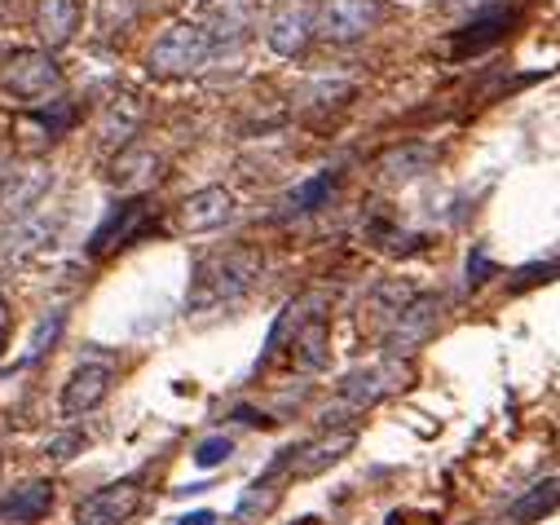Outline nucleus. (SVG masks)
<instances>
[{"label":"nucleus","mask_w":560,"mask_h":525,"mask_svg":"<svg viewBox=\"0 0 560 525\" xmlns=\"http://www.w3.org/2000/svg\"><path fill=\"white\" fill-rule=\"evenodd\" d=\"M260 270H265V256L256 247H230V252L203 256L195 266V275H190L186 310L190 314H212V310H225V305L243 301L256 288Z\"/></svg>","instance_id":"1"},{"label":"nucleus","mask_w":560,"mask_h":525,"mask_svg":"<svg viewBox=\"0 0 560 525\" xmlns=\"http://www.w3.org/2000/svg\"><path fill=\"white\" fill-rule=\"evenodd\" d=\"M212 58V32L203 23H173L147 54V71L155 80H186L203 71Z\"/></svg>","instance_id":"2"},{"label":"nucleus","mask_w":560,"mask_h":525,"mask_svg":"<svg viewBox=\"0 0 560 525\" xmlns=\"http://www.w3.org/2000/svg\"><path fill=\"white\" fill-rule=\"evenodd\" d=\"M0 89L27 106H40L62 93V67L54 62L49 49H14L0 62Z\"/></svg>","instance_id":"3"},{"label":"nucleus","mask_w":560,"mask_h":525,"mask_svg":"<svg viewBox=\"0 0 560 525\" xmlns=\"http://www.w3.org/2000/svg\"><path fill=\"white\" fill-rule=\"evenodd\" d=\"M384 23V0H323L314 14V36L331 45H353Z\"/></svg>","instance_id":"4"},{"label":"nucleus","mask_w":560,"mask_h":525,"mask_svg":"<svg viewBox=\"0 0 560 525\" xmlns=\"http://www.w3.org/2000/svg\"><path fill=\"white\" fill-rule=\"evenodd\" d=\"M314 14H318L314 0H278L265 23V45L278 58H301L314 40Z\"/></svg>","instance_id":"5"},{"label":"nucleus","mask_w":560,"mask_h":525,"mask_svg":"<svg viewBox=\"0 0 560 525\" xmlns=\"http://www.w3.org/2000/svg\"><path fill=\"white\" fill-rule=\"evenodd\" d=\"M142 508V486L137 481H110L102 490H93L89 499H80L75 508V525H128Z\"/></svg>","instance_id":"6"},{"label":"nucleus","mask_w":560,"mask_h":525,"mask_svg":"<svg viewBox=\"0 0 560 525\" xmlns=\"http://www.w3.org/2000/svg\"><path fill=\"white\" fill-rule=\"evenodd\" d=\"M397 380H401V371H397V358H388V362H375V366H358V371H349L345 380H340V393H336V411H349V416H358V411H366V407H375L388 388H397Z\"/></svg>","instance_id":"7"},{"label":"nucleus","mask_w":560,"mask_h":525,"mask_svg":"<svg viewBox=\"0 0 560 525\" xmlns=\"http://www.w3.org/2000/svg\"><path fill=\"white\" fill-rule=\"evenodd\" d=\"M438 314H442V301L438 296H415L388 327H384V349L388 358H406L415 345H424L438 327Z\"/></svg>","instance_id":"8"},{"label":"nucleus","mask_w":560,"mask_h":525,"mask_svg":"<svg viewBox=\"0 0 560 525\" xmlns=\"http://www.w3.org/2000/svg\"><path fill=\"white\" fill-rule=\"evenodd\" d=\"M110 380L115 371L106 362H84L71 371V380L62 384V416H84L93 407L106 402V393H110Z\"/></svg>","instance_id":"9"},{"label":"nucleus","mask_w":560,"mask_h":525,"mask_svg":"<svg viewBox=\"0 0 560 525\" xmlns=\"http://www.w3.org/2000/svg\"><path fill=\"white\" fill-rule=\"evenodd\" d=\"M234 221V195L225 186H208V190H195L186 203H182V230L186 234H212L221 225Z\"/></svg>","instance_id":"10"},{"label":"nucleus","mask_w":560,"mask_h":525,"mask_svg":"<svg viewBox=\"0 0 560 525\" xmlns=\"http://www.w3.org/2000/svg\"><path fill=\"white\" fill-rule=\"evenodd\" d=\"M32 27H36L40 49H49V54L71 45L80 32V0H36Z\"/></svg>","instance_id":"11"},{"label":"nucleus","mask_w":560,"mask_h":525,"mask_svg":"<svg viewBox=\"0 0 560 525\" xmlns=\"http://www.w3.org/2000/svg\"><path fill=\"white\" fill-rule=\"evenodd\" d=\"M49 186H54V177L45 168L5 173V177H0V217H5V221H27Z\"/></svg>","instance_id":"12"},{"label":"nucleus","mask_w":560,"mask_h":525,"mask_svg":"<svg viewBox=\"0 0 560 525\" xmlns=\"http://www.w3.org/2000/svg\"><path fill=\"white\" fill-rule=\"evenodd\" d=\"M106 177L124 195H142V190H151L160 182V155L151 147H132L128 142V147H119V155H115V164H110Z\"/></svg>","instance_id":"13"},{"label":"nucleus","mask_w":560,"mask_h":525,"mask_svg":"<svg viewBox=\"0 0 560 525\" xmlns=\"http://www.w3.org/2000/svg\"><path fill=\"white\" fill-rule=\"evenodd\" d=\"M433 164H438V151H433V147H424V142H401V147H393V151H384V155L375 160V173H380L384 186H406V182H415V177H424Z\"/></svg>","instance_id":"14"},{"label":"nucleus","mask_w":560,"mask_h":525,"mask_svg":"<svg viewBox=\"0 0 560 525\" xmlns=\"http://www.w3.org/2000/svg\"><path fill=\"white\" fill-rule=\"evenodd\" d=\"M331 310V296L327 292H305V296H296L283 314H278V323H273V331H269V340H265V353H260V362H269L278 349H283L310 318H318V314H327Z\"/></svg>","instance_id":"15"},{"label":"nucleus","mask_w":560,"mask_h":525,"mask_svg":"<svg viewBox=\"0 0 560 525\" xmlns=\"http://www.w3.org/2000/svg\"><path fill=\"white\" fill-rule=\"evenodd\" d=\"M358 433L353 429H340L331 438H318L314 446H301V451H288V464H292V477H318L327 472L331 464H340L349 451H353Z\"/></svg>","instance_id":"16"},{"label":"nucleus","mask_w":560,"mask_h":525,"mask_svg":"<svg viewBox=\"0 0 560 525\" xmlns=\"http://www.w3.org/2000/svg\"><path fill=\"white\" fill-rule=\"evenodd\" d=\"M54 508V481H27L0 499V521L5 525H36Z\"/></svg>","instance_id":"17"},{"label":"nucleus","mask_w":560,"mask_h":525,"mask_svg":"<svg viewBox=\"0 0 560 525\" xmlns=\"http://www.w3.org/2000/svg\"><path fill=\"white\" fill-rule=\"evenodd\" d=\"M137 128H142V102L124 93V97L106 102V110L97 119V138H102V147H128L137 138Z\"/></svg>","instance_id":"18"},{"label":"nucleus","mask_w":560,"mask_h":525,"mask_svg":"<svg viewBox=\"0 0 560 525\" xmlns=\"http://www.w3.org/2000/svg\"><path fill=\"white\" fill-rule=\"evenodd\" d=\"M147 221V199L137 195L132 203H124V208H115L110 217H106V225L93 234V243H89V252L93 256H102V252H110V247H124L132 234H137V225Z\"/></svg>","instance_id":"19"},{"label":"nucleus","mask_w":560,"mask_h":525,"mask_svg":"<svg viewBox=\"0 0 560 525\" xmlns=\"http://www.w3.org/2000/svg\"><path fill=\"white\" fill-rule=\"evenodd\" d=\"M512 23H516V14H512V10H490V5H486V10H477V14H472V23L459 32L455 54L464 58V54H477V49L494 45V40H499V36H503Z\"/></svg>","instance_id":"20"},{"label":"nucleus","mask_w":560,"mask_h":525,"mask_svg":"<svg viewBox=\"0 0 560 525\" xmlns=\"http://www.w3.org/2000/svg\"><path fill=\"white\" fill-rule=\"evenodd\" d=\"M288 345H292V362L301 371H323L327 366V314L310 318Z\"/></svg>","instance_id":"21"},{"label":"nucleus","mask_w":560,"mask_h":525,"mask_svg":"<svg viewBox=\"0 0 560 525\" xmlns=\"http://www.w3.org/2000/svg\"><path fill=\"white\" fill-rule=\"evenodd\" d=\"M551 508H556V477H547V481H538L534 490H525L521 499H512V503H508V521H512V525H534V521H542Z\"/></svg>","instance_id":"22"},{"label":"nucleus","mask_w":560,"mask_h":525,"mask_svg":"<svg viewBox=\"0 0 560 525\" xmlns=\"http://www.w3.org/2000/svg\"><path fill=\"white\" fill-rule=\"evenodd\" d=\"M415 296H419V292H415L410 283H401V279H388V283H380V288L371 292V314H375V318L388 327V323H393V318H397V314H401V310H406Z\"/></svg>","instance_id":"23"},{"label":"nucleus","mask_w":560,"mask_h":525,"mask_svg":"<svg viewBox=\"0 0 560 525\" xmlns=\"http://www.w3.org/2000/svg\"><path fill=\"white\" fill-rule=\"evenodd\" d=\"M331 186H336V173H314L310 182H301V186L288 195L283 208L296 212V217H301V212H314V208H323V199L331 195Z\"/></svg>","instance_id":"24"},{"label":"nucleus","mask_w":560,"mask_h":525,"mask_svg":"<svg viewBox=\"0 0 560 525\" xmlns=\"http://www.w3.org/2000/svg\"><path fill=\"white\" fill-rule=\"evenodd\" d=\"M137 10H142V0H97V32H124L137 19Z\"/></svg>","instance_id":"25"},{"label":"nucleus","mask_w":560,"mask_h":525,"mask_svg":"<svg viewBox=\"0 0 560 525\" xmlns=\"http://www.w3.org/2000/svg\"><path fill=\"white\" fill-rule=\"evenodd\" d=\"M62 323H67V314H62V310H49V314L40 318V327H36V336H32V345H27L23 362H36V358H45V353H49V345L58 340Z\"/></svg>","instance_id":"26"},{"label":"nucleus","mask_w":560,"mask_h":525,"mask_svg":"<svg viewBox=\"0 0 560 525\" xmlns=\"http://www.w3.org/2000/svg\"><path fill=\"white\" fill-rule=\"evenodd\" d=\"M230 455H234V442H230L225 433H212V438H203V442L195 446V464H199V468H221Z\"/></svg>","instance_id":"27"},{"label":"nucleus","mask_w":560,"mask_h":525,"mask_svg":"<svg viewBox=\"0 0 560 525\" xmlns=\"http://www.w3.org/2000/svg\"><path fill=\"white\" fill-rule=\"evenodd\" d=\"M75 451H84V438H80V433H62V438H54V442L45 446V455H49V459H58V464L75 459Z\"/></svg>","instance_id":"28"},{"label":"nucleus","mask_w":560,"mask_h":525,"mask_svg":"<svg viewBox=\"0 0 560 525\" xmlns=\"http://www.w3.org/2000/svg\"><path fill=\"white\" fill-rule=\"evenodd\" d=\"M490 275H494V260H490L486 252H472V256H468V283H472V288H481Z\"/></svg>","instance_id":"29"},{"label":"nucleus","mask_w":560,"mask_h":525,"mask_svg":"<svg viewBox=\"0 0 560 525\" xmlns=\"http://www.w3.org/2000/svg\"><path fill=\"white\" fill-rule=\"evenodd\" d=\"M538 275L547 279V275H551V266H529V270H521V279L512 283V292H521V288H534V283H538Z\"/></svg>","instance_id":"30"},{"label":"nucleus","mask_w":560,"mask_h":525,"mask_svg":"<svg viewBox=\"0 0 560 525\" xmlns=\"http://www.w3.org/2000/svg\"><path fill=\"white\" fill-rule=\"evenodd\" d=\"M177 525H217V512H208V508L203 512H186Z\"/></svg>","instance_id":"31"},{"label":"nucleus","mask_w":560,"mask_h":525,"mask_svg":"<svg viewBox=\"0 0 560 525\" xmlns=\"http://www.w3.org/2000/svg\"><path fill=\"white\" fill-rule=\"evenodd\" d=\"M5 336H10V305L0 296V353H5Z\"/></svg>","instance_id":"32"},{"label":"nucleus","mask_w":560,"mask_h":525,"mask_svg":"<svg viewBox=\"0 0 560 525\" xmlns=\"http://www.w3.org/2000/svg\"><path fill=\"white\" fill-rule=\"evenodd\" d=\"M446 5H451V10H472V14H477V10L490 5V0H446Z\"/></svg>","instance_id":"33"},{"label":"nucleus","mask_w":560,"mask_h":525,"mask_svg":"<svg viewBox=\"0 0 560 525\" xmlns=\"http://www.w3.org/2000/svg\"><path fill=\"white\" fill-rule=\"evenodd\" d=\"M5 5H10V0H0V14H5Z\"/></svg>","instance_id":"34"}]
</instances>
